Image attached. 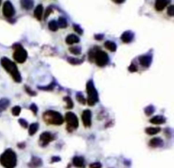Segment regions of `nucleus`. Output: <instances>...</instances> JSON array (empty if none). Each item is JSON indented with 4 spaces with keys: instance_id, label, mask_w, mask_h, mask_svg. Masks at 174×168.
Masks as SVG:
<instances>
[{
    "instance_id": "f257e3e1",
    "label": "nucleus",
    "mask_w": 174,
    "mask_h": 168,
    "mask_svg": "<svg viewBox=\"0 0 174 168\" xmlns=\"http://www.w3.org/2000/svg\"><path fill=\"white\" fill-rule=\"evenodd\" d=\"M88 57L90 61H95V63L99 67H104L109 63V56L106 52L101 50L98 47H95L90 50L88 53Z\"/></svg>"
},
{
    "instance_id": "f03ea898",
    "label": "nucleus",
    "mask_w": 174,
    "mask_h": 168,
    "mask_svg": "<svg viewBox=\"0 0 174 168\" xmlns=\"http://www.w3.org/2000/svg\"><path fill=\"white\" fill-rule=\"evenodd\" d=\"M1 65L2 67L10 74V76L12 77V78L15 80V82L20 83L21 82V75L18 70V67L16 66L14 61L10 60L7 57H3L1 58Z\"/></svg>"
},
{
    "instance_id": "7ed1b4c3",
    "label": "nucleus",
    "mask_w": 174,
    "mask_h": 168,
    "mask_svg": "<svg viewBox=\"0 0 174 168\" xmlns=\"http://www.w3.org/2000/svg\"><path fill=\"white\" fill-rule=\"evenodd\" d=\"M0 164L4 168H15L17 165V155L11 149H7L0 155Z\"/></svg>"
},
{
    "instance_id": "20e7f679",
    "label": "nucleus",
    "mask_w": 174,
    "mask_h": 168,
    "mask_svg": "<svg viewBox=\"0 0 174 168\" xmlns=\"http://www.w3.org/2000/svg\"><path fill=\"white\" fill-rule=\"evenodd\" d=\"M44 120L48 125H60L64 122L63 116L54 110H48L46 111L43 114Z\"/></svg>"
},
{
    "instance_id": "39448f33",
    "label": "nucleus",
    "mask_w": 174,
    "mask_h": 168,
    "mask_svg": "<svg viewBox=\"0 0 174 168\" xmlns=\"http://www.w3.org/2000/svg\"><path fill=\"white\" fill-rule=\"evenodd\" d=\"M86 90L87 93V103L89 106H93L97 102H99V94L92 79H90L87 83Z\"/></svg>"
},
{
    "instance_id": "423d86ee",
    "label": "nucleus",
    "mask_w": 174,
    "mask_h": 168,
    "mask_svg": "<svg viewBox=\"0 0 174 168\" xmlns=\"http://www.w3.org/2000/svg\"><path fill=\"white\" fill-rule=\"evenodd\" d=\"M65 120L66 121V130L69 132H72L76 129H77L79 122L76 115L72 112H67L65 115Z\"/></svg>"
},
{
    "instance_id": "0eeeda50",
    "label": "nucleus",
    "mask_w": 174,
    "mask_h": 168,
    "mask_svg": "<svg viewBox=\"0 0 174 168\" xmlns=\"http://www.w3.org/2000/svg\"><path fill=\"white\" fill-rule=\"evenodd\" d=\"M14 49V54H13V57L15 61L19 63H23L27 61V50L20 45V44H15L13 45Z\"/></svg>"
},
{
    "instance_id": "6e6552de",
    "label": "nucleus",
    "mask_w": 174,
    "mask_h": 168,
    "mask_svg": "<svg viewBox=\"0 0 174 168\" xmlns=\"http://www.w3.org/2000/svg\"><path fill=\"white\" fill-rule=\"evenodd\" d=\"M15 13V10L13 4L10 1H6L3 5V15L7 18H10V17L14 16Z\"/></svg>"
},
{
    "instance_id": "1a4fd4ad",
    "label": "nucleus",
    "mask_w": 174,
    "mask_h": 168,
    "mask_svg": "<svg viewBox=\"0 0 174 168\" xmlns=\"http://www.w3.org/2000/svg\"><path fill=\"white\" fill-rule=\"evenodd\" d=\"M55 140V136L48 132H44L40 136V145L42 147H46L50 142Z\"/></svg>"
},
{
    "instance_id": "9d476101",
    "label": "nucleus",
    "mask_w": 174,
    "mask_h": 168,
    "mask_svg": "<svg viewBox=\"0 0 174 168\" xmlns=\"http://www.w3.org/2000/svg\"><path fill=\"white\" fill-rule=\"evenodd\" d=\"M82 120L83 125L85 127H90L92 125V114L89 109H86L83 111L82 114Z\"/></svg>"
},
{
    "instance_id": "9b49d317",
    "label": "nucleus",
    "mask_w": 174,
    "mask_h": 168,
    "mask_svg": "<svg viewBox=\"0 0 174 168\" xmlns=\"http://www.w3.org/2000/svg\"><path fill=\"white\" fill-rule=\"evenodd\" d=\"M27 166H28V167L29 168L42 167V166H43V160H42V159L39 158V157L32 156Z\"/></svg>"
},
{
    "instance_id": "f8f14e48",
    "label": "nucleus",
    "mask_w": 174,
    "mask_h": 168,
    "mask_svg": "<svg viewBox=\"0 0 174 168\" xmlns=\"http://www.w3.org/2000/svg\"><path fill=\"white\" fill-rule=\"evenodd\" d=\"M139 61L141 66L145 67H149L152 62V56L151 55H144V56H141L139 58Z\"/></svg>"
},
{
    "instance_id": "ddd939ff",
    "label": "nucleus",
    "mask_w": 174,
    "mask_h": 168,
    "mask_svg": "<svg viewBox=\"0 0 174 168\" xmlns=\"http://www.w3.org/2000/svg\"><path fill=\"white\" fill-rule=\"evenodd\" d=\"M72 165L76 168H84L85 160L83 156H75L72 159Z\"/></svg>"
},
{
    "instance_id": "4468645a",
    "label": "nucleus",
    "mask_w": 174,
    "mask_h": 168,
    "mask_svg": "<svg viewBox=\"0 0 174 168\" xmlns=\"http://www.w3.org/2000/svg\"><path fill=\"white\" fill-rule=\"evenodd\" d=\"M133 38H134V34H133V32H131V31H126V32H124L121 34V41H122L123 43H127V44L132 42V39H133Z\"/></svg>"
},
{
    "instance_id": "2eb2a0df",
    "label": "nucleus",
    "mask_w": 174,
    "mask_h": 168,
    "mask_svg": "<svg viewBox=\"0 0 174 168\" xmlns=\"http://www.w3.org/2000/svg\"><path fill=\"white\" fill-rule=\"evenodd\" d=\"M171 0H156V9L158 11H161L165 9V7H166V5L170 3Z\"/></svg>"
},
{
    "instance_id": "dca6fc26",
    "label": "nucleus",
    "mask_w": 174,
    "mask_h": 168,
    "mask_svg": "<svg viewBox=\"0 0 174 168\" xmlns=\"http://www.w3.org/2000/svg\"><path fill=\"white\" fill-rule=\"evenodd\" d=\"M43 13H44V7L42 4H38L35 10H34V16L38 20V21H41L42 20V17H43Z\"/></svg>"
},
{
    "instance_id": "f3484780",
    "label": "nucleus",
    "mask_w": 174,
    "mask_h": 168,
    "mask_svg": "<svg viewBox=\"0 0 174 168\" xmlns=\"http://www.w3.org/2000/svg\"><path fill=\"white\" fill-rule=\"evenodd\" d=\"M34 4L33 0H20V5L24 10H31Z\"/></svg>"
},
{
    "instance_id": "a211bd4d",
    "label": "nucleus",
    "mask_w": 174,
    "mask_h": 168,
    "mask_svg": "<svg viewBox=\"0 0 174 168\" xmlns=\"http://www.w3.org/2000/svg\"><path fill=\"white\" fill-rule=\"evenodd\" d=\"M80 41V39L79 37H77L76 35L75 34H70L66 37V44L68 45H73V44H76Z\"/></svg>"
},
{
    "instance_id": "6ab92c4d",
    "label": "nucleus",
    "mask_w": 174,
    "mask_h": 168,
    "mask_svg": "<svg viewBox=\"0 0 174 168\" xmlns=\"http://www.w3.org/2000/svg\"><path fill=\"white\" fill-rule=\"evenodd\" d=\"M149 146L152 148H158V147H161L163 145V141L160 138H152L149 141Z\"/></svg>"
},
{
    "instance_id": "aec40b11",
    "label": "nucleus",
    "mask_w": 174,
    "mask_h": 168,
    "mask_svg": "<svg viewBox=\"0 0 174 168\" xmlns=\"http://www.w3.org/2000/svg\"><path fill=\"white\" fill-rule=\"evenodd\" d=\"M149 122L154 125H161L166 122V119H165V117H163L161 115H156V116L151 118Z\"/></svg>"
},
{
    "instance_id": "412c9836",
    "label": "nucleus",
    "mask_w": 174,
    "mask_h": 168,
    "mask_svg": "<svg viewBox=\"0 0 174 168\" xmlns=\"http://www.w3.org/2000/svg\"><path fill=\"white\" fill-rule=\"evenodd\" d=\"M10 102L8 98H1L0 99V112L4 111L10 106Z\"/></svg>"
},
{
    "instance_id": "4be33fe9",
    "label": "nucleus",
    "mask_w": 174,
    "mask_h": 168,
    "mask_svg": "<svg viewBox=\"0 0 174 168\" xmlns=\"http://www.w3.org/2000/svg\"><path fill=\"white\" fill-rule=\"evenodd\" d=\"M104 47L107 49V50H109L110 51H116V45L115 42H112V41H106L105 43H104Z\"/></svg>"
},
{
    "instance_id": "5701e85b",
    "label": "nucleus",
    "mask_w": 174,
    "mask_h": 168,
    "mask_svg": "<svg viewBox=\"0 0 174 168\" xmlns=\"http://www.w3.org/2000/svg\"><path fill=\"white\" fill-rule=\"evenodd\" d=\"M160 132V128L159 127H149L145 129V132L149 135H156Z\"/></svg>"
},
{
    "instance_id": "b1692460",
    "label": "nucleus",
    "mask_w": 174,
    "mask_h": 168,
    "mask_svg": "<svg viewBox=\"0 0 174 168\" xmlns=\"http://www.w3.org/2000/svg\"><path fill=\"white\" fill-rule=\"evenodd\" d=\"M38 123H32L31 125H29V135L30 136H32L34 134H36V132H38Z\"/></svg>"
},
{
    "instance_id": "393cba45",
    "label": "nucleus",
    "mask_w": 174,
    "mask_h": 168,
    "mask_svg": "<svg viewBox=\"0 0 174 168\" xmlns=\"http://www.w3.org/2000/svg\"><path fill=\"white\" fill-rule=\"evenodd\" d=\"M48 28H49V30L53 31V32H56L59 28L58 22L56 21H54V20L50 21L48 23Z\"/></svg>"
},
{
    "instance_id": "a878e982",
    "label": "nucleus",
    "mask_w": 174,
    "mask_h": 168,
    "mask_svg": "<svg viewBox=\"0 0 174 168\" xmlns=\"http://www.w3.org/2000/svg\"><path fill=\"white\" fill-rule=\"evenodd\" d=\"M57 22H58L59 28H66L68 25L67 21L65 17H59Z\"/></svg>"
},
{
    "instance_id": "bb28decb",
    "label": "nucleus",
    "mask_w": 174,
    "mask_h": 168,
    "mask_svg": "<svg viewBox=\"0 0 174 168\" xmlns=\"http://www.w3.org/2000/svg\"><path fill=\"white\" fill-rule=\"evenodd\" d=\"M76 100H77L78 103H82L83 105H85L87 103V100H86V98L83 96V95L82 93H80V92L76 93Z\"/></svg>"
},
{
    "instance_id": "cd10ccee",
    "label": "nucleus",
    "mask_w": 174,
    "mask_h": 168,
    "mask_svg": "<svg viewBox=\"0 0 174 168\" xmlns=\"http://www.w3.org/2000/svg\"><path fill=\"white\" fill-rule=\"evenodd\" d=\"M67 61L69 63L72 64V65H79L81 63H83V60H80V59H77V58H75V57H67Z\"/></svg>"
},
{
    "instance_id": "c85d7f7f",
    "label": "nucleus",
    "mask_w": 174,
    "mask_h": 168,
    "mask_svg": "<svg viewBox=\"0 0 174 168\" xmlns=\"http://www.w3.org/2000/svg\"><path fill=\"white\" fill-rule=\"evenodd\" d=\"M64 101L66 103V108H68V109L72 108L74 104H73V101L72 100V98H71L70 96H66V97H64Z\"/></svg>"
},
{
    "instance_id": "c756f323",
    "label": "nucleus",
    "mask_w": 174,
    "mask_h": 168,
    "mask_svg": "<svg viewBox=\"0 0 174 168\" xmlns=\"http://www.w3.org/2000/svg\"><path fill=\"white\" fill-rule=\"evenodd\" d=\"M70 52L72 53L73 55H80L81 54V48L78 47V46H73V47H71L69 49Z\"/></svg>"
},
{
    "instance_id": "7c9ffc66",
    "label": "nucleus",
    "mask_w": 174,
    "mask_h": 168,
    "mask_svg": "<svg viewBox=\"0 0 174 168\" xmlns=\"http://www.w3.org/2000/svg\"><path fill=\"white\" fill-rule=\"evenodd\" d=\"M155 112V107H153L152 105H149L148 107H146L145 108V113L146 115H148V116H149V115H151L153 113Z\"/></svg>"
},
{
    "instance_id": "2f4dec72",
    "label": "nucleus",
    "mask_w": 174,
    "mask_h": 168,
    "mask_svg": "<svg viewBox=\"0 0 174 168\" xmlns=\"http://www.w3.org/2000/svg\"><path fill=\"white\" fill-rule=\"evenodd\" d=\"M55 85V82H52L48 86H45V87H43V86H38V89H40V90H44V91H51V90L54 89Z\"/></svg>"
},
{
    "instance_id": "473e14b6",
    "label": "nucleus",
    "mask_w": 174,
    "mask_h": 168,
    "mask_svg": "<svg viewBox=\"0 0 174 168\" xmlns=\"http://www.w3.org/2000/svg\"><path fill=\"white\" fill-rule=\"evenodd\" d=\"M20 111H21V107H19V106H15V107L12 108V110H11L12 114L14 116H18L20 114Z\"/></svg>"
},
{
    "instance_id": "72a5a7b5",
    "label": "nucleus",
    "mask_w": 174,
    "mask_h": 168,
    "mask_svg": "<svg viewBox=\"0 0 174 168\" xmlns=\"http://www.w3.org/2000/svg\"><path fill=\"white\" fill-rule=\"evenodd\" d=\"M73 28H74V30L76 31L77 33H79V34H83V31L82 29V28H81L80 26L76 25V24H74V25H73Z\"/></svg>"
},
{
    "instance_id": "f704fd0d",
    "label": "nucleus",
    "mask_w": 174,
    "mask_h": 168,
    "mask_svg": "<svg viewBox=\"0 0 174 168\" xmlns=\"http://www.w3.org/2000/svg\"><path fill=\"white\" fill-rule=\"evenodd\" d=\"M102 164L100 162H93L89 165V168H101Z\"/></svg>"
},
{
    "instance_id": "c9c22d12",
    "label": "nucleus",
    "mask_w": 174,
    "mask_h": 168,
    "mask_svg": "<svg viewBox=\"0 0 174 168\" xmlns=\"http://www.w3.org/2000/svg\"><path fill=\"white\" fill-rule=\"evenodd\" d=\"M30 109L33 112V114L36 115L37 114H38V107H37V105L35 104V103H32V104H31V106H30Z\"/></svg>"
},
{
    "instance_id": "e433bc0d",
    "label": "nucleus",
    "mask_w": 174,
    "mask_h": 168,
    "mask_svg": "<svg viewBox=\"0 0 174 168\" xmlns=\"http://www.w3.org/2000/svg\"><path fill=\"white\" fill-rule=\"evenodd\" d=\"M25 90H26L27 93L29 94L30 96H36L37 95V93L34 91H32L31 89H30V87H28V86H25Z\"/></svg>"
},
{
    "instance_id": "4c0bfd02",
    "label": "nucleus",
    "mask_w": 174,
    "mask_h": 168,
    "mask_svg": "<svg viewBox=\"0 0 174 168\" xmlns=\"http://www.w3.org/2000/svg\"><path fill=\"white\" fill-rule=\"evenodd\" d=\"M19 123L20 124V125H21L23 128H27V127H28V123L24 119H20V120H19Z\"/></svg>"
},
{
    "instance_id": "58836bf2",
    "label": "nucleus",
    "mask_w": 174,
    "mask_h": 168,
    "mask_svg": "<svg viewBox=\"0 0 174 168\" xmlns=\"http://www.w3.org/2000/svg\"><path fill=\"white\" fill-rule=\"evenodd\" d=\"M167 14L170 16H173L174 15V5H171L168 7L167 9Z\"/></svg>"
},
{
    "instance_id": "ea45409f",
    "label": "nucleus",
    "mask_w": 174,
    "mask_h": 168,
    "mask_svg": "<svg viewBox=\"0 0 174 168\" xmlns=\"http://www.w3.org/2000/svg\"><path fill=\"white\" fill-rule=\"evenodd\" d=\"M128 70L130 71L131 73H133V72H137V70H138V67H137V66L135 65V64H131L130 67H128Z\"/></svg>"
},
{
    "instance_id": "a19ab883",
    "label": "nucleus",
    "mask_w": 174,
    "mask_h": 168,
    "mask_svg": "<svg viewBox=\"0 0 174 168\" xmlns=\"http://www.w3.org/2000/svg\"><path fill=\"white\" fill-rule=\"evenodd\" d=\"M53 11V10H52V8L49 6L48 8H47V10H46V12H45V15H44V18L46 19V18H48V15H50V13Z\"/></svg>"
},
{
    "instance_id": "79ce46f5",
    "label": "nucleus",
    "mask_w": 174,
    "mask_h": 168,
    "mask_svg": "<svg viewBox=\"0 0 174 168\" xmlns=\"http://www.w3.org/2000/svg\"><path fill=\"white\" fill-rule=\"evenodd\" d=\"M60 157H59V156H54V157H52L51 158V163H55V162H59V161H60Z\"/></svg>"
},
{
    "instance_id": "37998d69",
    "label": "nucleus",
    "mask_w": 174,
    "mask_h": 168,
    "mask_svg": "<svg viewBox=\"0 0 174 168\" xmlns=\"http://www.w3.org/2000/svg\"><path fill=\"white\" fill-rule=\"evenodd\" d=\"M94 39L96 40H102L104 39V34H96L95 37H94Z\"/></svg>"
},
{
    "instance_id": "c03bdc74",
    "label": "nucleus",
    "mask_w": 174,
    "mask_h": 168,
    "mask_svg": "<svg viewBox=\"0 0 174 168\" xmlns=\"http://www.w3.org/2000/svg\"><path fill=\"white\" fill-rule=\"evenodd\" d=\"M18 147L20 149H24L26 147V143H18Z\"/></svg>"
},
{
    "instance_id": "a18cd8bd",
    "label": "nucleus",
    "mask_w": 174,
    "mask_h": 168,
    "mask_svg": "<svg viewBox=\"0 0 174 168\" xmlns=\"http://www.w3.org/2000/svg\"><path fill=\"white\" fill-rule=\"evenodd\" d=\"M116 3H122L125 0H113Z\"/></svg>"
},
{
    "instance_id": "49530a36",
    "label": "nucleus",
    "mask_w": 174,
    "mask_h": 168,
    "mask_svg": "<svg viewBox=\"0 0 174 168\" xmlns=\"http://www.w3.org/2000/svg\"><path fill=\"white\" fill-rule=\"evenodd\" d=\"M1 1H2V0H0V4H1Z\"/></svg>"
}]
</instances>
